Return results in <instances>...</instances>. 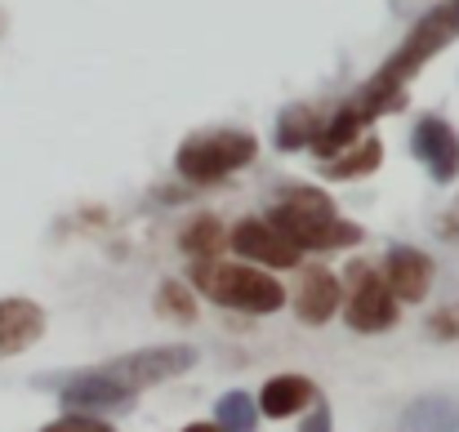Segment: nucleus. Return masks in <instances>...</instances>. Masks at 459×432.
Here are the masks:
<instances>
[{"label":"nucleus","mask_w":459,"mask_h":432,"mask_svg":"<svg viewBox=\"0 0 459 432\" xmlns=\"http://www.w3.org/2000/svg\"><path fill=\"white\" fill-rule=\"evenodd\" d=\"M459 40V0H442V4H433L406 36H402V45L384 58V67L352 94V103L361 108V117L366 121H379V117H388V112H402L406 108V85L442 54V49H451Z\"/></svg>","instance_id":"nucleus-1"},{"label":"nucleus","mask_w":459,"mask_h":432,"mask_svg":"<svg viewBox=\"0 0 459 432\" xmlns=\"http://www.w3.org/2000/svg\"><path fill=\"white\" fill-rule=\"evenodd\" d=\"M268 228L281 241H290L299 255H307V250H348V246L366 241L361 223L343 219L325 192L304 187V183H290L281 192V201L268 210Z\"/></svg>","instance_id":"nucleus-2"},{"label":"nucleus","mask_w":459,"mask_h":432,"mask_svg":"<svg viewBox=\"0 0 459 432\" xmlns=\"http://www.w3.org/2000/svg\"><path fill=\"white\" fill-rule=\"evenodd\" d=\"M187 277H192V281H187L192 294H205L210 303L232 307V312L268 316V312H277V307L286 303L281 281L268 277V272L255 268V264H219V259H210V264H192Z\"/></svg>","instance_id":"nucleus-3"},{"label":"nucleus","mask_w":459,"mask_h":432,"mask_svg":"<svg viewBox=\"0 0 459 432\" xmlns=\"http://www.w3.org/2000/svg\"><path fill=\"white\" fill-rule=\"evenodd\" d=\"M255 156H259V139L250 130H237V125L196 130L174 151V174L192 187H210V183H223L237 169H246Z\"/></svg>","instance_id":"nucleus-4"},{"label":"nucleus","mask_w":459,"mask_h":432,"mask_svg":"<svg viewBox=\"0 0 459 432\" xmlns=\"http://www.w3.org/2000/svg\"><path fill=\"white\" fill-rule=\"evenodd\" d=\"M343 321L357 334H384L397 325V298L388 294L384 277L375 264H352L348 268V303H343Z\"/></svg>","instance_id":"nucleus-5"},{"label":"nucleus","mask_w":459,"mask_h":432,"mask_svg":"<svg viewBox=\"0 0 459 432\" xmlns=\"http://www.w3.org/2000/svg\"><path fill=\"white\" fill-rule=\"evenodd\" d=\"M192 366H196V348H187V343H156V348H139L130 357L108 361L103 370L139 393V388H156V384H169V379L187 375Z\"/></svg>","instance_id":"nucleus-6"},{"label":"nucleus","mask_w":459,"mask_h":432,"mask_svg":"<svg viewBox=\"0 0 459 432\" xmlns=\"http://www.w3.org/2000/svg\"><path fill=\"white\" fill-rule=\"evenodd\" d=\"M58 402L67 415H121L134 406V388H126L121 379H112L103 366L99 370H81L72 379H63L58 388Z\"/></svg>","instance_id":"nucleus-7"},{"label":"nucleus","mask_w":459,"mask_h":432,"mask_svg":"<svg viewBox=\"0 0 459 432\" xmlns=\"http://www.w3.org/2000/svg\"><path fill=\"white\" fill-rule=\"evenodd\" d=\"M411 151L429 169L433 183H455L459 178V130L446 117H437V112L420 117L415 130H411Z\"/></svg>","instance_id":"nucleus-8"},{"label":"nucleus","mask_w":459,"mask_h":432,"mask_svg":"<svg viewBox=\"0 0 459 432\" xmlns=\"http://www.w3.org/2000/svg\"><path fill=\"white\" fill-rule=\"evenodd\" d=\"M379 277L397 303H424L433 289V259L415 246H393L379 264Z\"/></svg>","instance_id":"nucleus-9"},{"label":"nucleus","mask_w":459,"mask_h":432,"mask_svg":"<svg viewBox=\"0 0 459 432\" xmlns=\"http://www.w3.org/2000/svg\"><path fill=\"white\" fill-rule=\"evenodd\" d=\"M228 246H232L241 259H250L255 268H299V259H304L290 241H281V237L268 228V219H241V223L228 232Z\"/></svg>","instance_id":"nucleus-10"},{"label":"nucleus","mask_w":459,"mask_h":432,"mask_svg":"<svg viewBox=\"0 0 459 432\" xmlns=\"http://www.w3.org/2000/svg\"><path fill=\"white\" fill-rule=\"evenodd\" d=\"M343 307V286L330 268H304L299 272V286H295V316L304 325H325L334 312Z\"/></svg>","instance_id":"nucleus-11"},{"label":"nucleus","mask_w":459,"mask_h":432,"mask_svg":"<svg viewBox=\"0 0 459 432\" xmlns=\"http://www.w3.org/2000/svg\"><path fill=\"white\" fill-rule=\"evenodd\" d=\"M45 334V307L36 298H0V361L27 352Z\"/></svg>","instance_id":"nucleus-12"},{"label":"nucleus","mask_w":459,"mask_h":432,"mask_svg":"<svg viewBox=\"0 0 459 432\" xmlns=\"http://www.w3.org/2000/svg\"><path fill=\"white\" fill-rule=\"evenodd\" d=\"M255 402L264 419H295L316 402V384L307 375H273Z\"/></svg>","instance_id":"nucleus-13"},{"label":"nucleus","mask_w":459,"mask_h":432,"mask_svg":"<svg viewBox=\"0 0 459 432\" xmlns=\"http://www.w3.org/2000/svg\"><path fill=\"white\" fill-rule=\"evenodd\" d=\"M366 125H370V121L361 117V108H357L352 99H343V103L321 121V134L312 139V156H316V160H330V156L348 151L357 139H366Z\"/></svg>","instance_id":"nucleus-14"},{"label":"nucleus","mask_w":459,"mask_h":432,"mask_svg":"<svg viewBox=\"0 0 459 432\" xmlns=\"http://www.w3.org/2000/svg\"><path fill=\"white\" fill-rule=\"evenodd\" d=\"M379 165H384V143H379L375 134H366V139H357L348 151L321 160V178H330V183H352V178L375 174Z\"/></svg>","instance_id":"nucleus-15"},{"label":"nucleus","mask_w":459,"mask_h":432,"mask_svg":"<svg viewBox=\"0 0 459 432\" xmlns=\"http://www.w3.org/2000/svg\"><path fill=\"white\" fill-rule=\"evenodd\" d=\"M397 432H459V402L451 397H420L402 410Z\"/></svg>","instance_id":"nucleus-16"},{"label":"nucleus","mask_w":459,"mask_h":432,"mask_svg":"<svg viewBox=\"0 0 459 432\" xmlns=\"http://www.w3.org/2000/svg\"><path fill=\"white\" fill-rule=\"evenodd\" d=\"M223 246H228V232H223V223H219L214 214H196V219L183 223V232H178V250H183L192 264L219 259Z\"/></svg>","instance_id":"nucleus-17"},{"label":"nucleus","mask_w":459,"mask_h":432,"mask_svg":"<svg viewBox=\"0 0 459 432\" xmlns=\"http://www.w3.org/2000/svg\"><path fill=\"white\" fill-rule=\"evenodd\" d=\"M321 112L312 103H290L281 117H277V147L281 151H299V147H312V139L321 134Z\"/></svg>","instance_id":"nucleus-18"},{"label":"nucleus","mask_w":459,"mask_h":432,"mask_svg":"<svg viewBox=\"0 0 459 432\" xmlns=\"http://www.w3.org/2000/svg\"><path fill=\"white\" fill-rule=\"evenodd\" d=\"M214 424L223 432H255L259 428V402L250 393L232 388V393H223L214 402Z\"/></svg>","instance_id":"nucleus-19"},{"label":"nucleus","mask_w":459,"mask_h":432,"mask_svg":"<svg viewBox=\"0 0 459 432\" xmlns=\"http://www.w3.org/2000/svg\"><path fill=\"white\" fill-rule=\"evenodd\" d=\"M156 312H160V316H174V321H183V325H192V321H196V294H192V286L178 281V277L160 281V286H156Z\"/></svg>","instance_id":"nucleus-20"},{"label":"nucleus","mask_w":459,"mask_h":432,"mask_svg":"<svg viewBox=\"0 0 459 432\" xmlns=\"http://www.w3.org/2000/svg\"><path fill=\"white\" fill-rule=\"evenodd\" d=\"M40 432H117L108 419L99 415H63V419H49Z\"/></svg>","instance_id":"nucleus-21"},{"label":"nucleus","mask_w":459,"mask_h":432,"mask_svg":"<svg viewBox=\"0 0 459 432\" xmlns=\"http://www.w3.org/2000/svg\"><path fill=\"white\" fill-rule=\"evenodd\" d=\"M429 334H433V339H442V343H455L459 339V303L429 312Z\"/></svg>","instance_id":"nucleus-22"},{"label":"nucleus","mask_w":459,"mask_h":432,"mask_svg":"<svg viewBox=\"0 0 459 432\" xmlns=\"http://www.w3.org/2000/svg\"><path fill=\"white\" fill-rule=\"evenodd\" d=\"M304 415H307V419L299 424V432H330V406L321 402V393H316V402L307 406Z\"/></svg>","instance_id":"nucleus-23"},{"label":"nucleus","mask_w":459,"mask_h":432,"mask_svg":"<svg viewBox=\"0 0 459 432\" xmlns=\"http://www.w3.org/2000/svg\"><path fill=\"white\" fill-rule=\"evenodd\" d=\"M437 237L446 241H459V201H451L442 214H437Z\"/></svg>","instance_id":"nucleus-24"},{"label":"nucleus","mask_w":459,"mask_h":432,"mask_svg":"<svg viewBox=\"0 0 459 432\" xmlns=\"http://www.w3.org/2000/svg\"><path fill=\"white\" fill-rule=\"evenodd\" d=\"M183 432H223V428H219L214 419H196V424H187Z\"/></svg>","instance_id":"nucleus-25"},{"label":"nucleus","mask_w":459,"mask_h":432,"mask_svg":"<svg viewBox=\"0 0 459 432\" xmlns=\"http://www.w3.org/2000/svg\"><path fill=\"white\" fill-rule=\"evenodd\" d=\"M0 27H4V18H0Z\"/></svg>","instance_id":"nucleus-26"}]
</instances>
